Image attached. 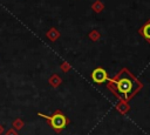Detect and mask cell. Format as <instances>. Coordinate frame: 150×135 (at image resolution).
Wrapping results in <instances>:
<instances>
[{
	"mask_svg": "<svg viewBox=\"0 0 150 135\" xmlns=\"http://www.w3.org/2000/svg\"><path fill=\"white\" fill-rule=\"evenodd\" d=\"M91 80L95 83H104V82L109 81V77H108L107 72L103 68L98 67V68H95L91 72Z\"/></svg>",
	"mask_w": 150,
	"mask_h": 135,
	"instance_id": "3957f363",
	"label": "cell"
},
{
	"mask_svg": "<svg viewBox=\"0 0 150 135\" xmlns=\"http://www.w3.org/2000/svg\"><path fill=\"white\" fill-rule=\"evenodd\" d=\"M0 133H1V127H0Z\"/></svg>",
	"mask_w": 150,
	"mask_h": 135,
	"instance_id": "5b68a950",
	"label": "cell"
},
{
	"mask_svg": "<svg viewBox=\"0 0 150 135\" xmlns=\"http://www.w3.org/2000/svg\"><path fill=\"white\" fill-rule=\"evenodd\" d=\"M138 33H139L148 42H150V20H149L146 23H144V25L139 28Z\"/></svg>",
	"mask_w": 150,
	"mask_h": 135,
	"instance_id": "277c9868",
	"label": "cell"
},
{
	"mask_svg": "<svg viewBox=\"0 0 150 135\" xmlns=\"http://www.w3.org/2000/svg\"><path fill=\"white\" fill-rule=\"evenodd\" d=\"M109 81L111 83H115L118 93L125 99H129L136 92V80L125 69L122 70L118 74V76H115L112 80H109Z\"/></svg>",
	"mask_w": 150,
	"mask_h": 135,
	"instance_id": "6da1fadb",
	"label": "cell"
},
{
	"mask_svg": "<svg viewBox=\"0 0 150 135\" xmlns=\"http://www.w3.org/2000/svg\"><path fill=\"white\" fill-rule=\"evenodd\" d=\"M38 115L43 117V119H46V120H48V123L50 124V127L54 130H56V131L62 130L67 126V123H68V119L60 110H56L52 116H47V115H43L41 113H39Z\"/></svg>",
	"mask_w": 150,
	"mask_h": 135,
	"instance_id": "7a4b0ae2",
	"label": "cell"
}]
</instances>
